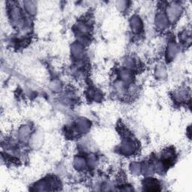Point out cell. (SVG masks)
Instances as JSON below:
<instances>
[{
	"label": "cell",
	"mask_w": 192,
	"mask_h": 192,
	"mask_svg": "<svg viewBox=\"0 0 192 192\" xmlns=\"http://www.w3.org/2000/svg\"><path fill=\"white\" fill-rule=\"evenodd\" d=\"M24 5L26 11L29 14H32V11L35 10V5L33 2H24Z\"/></svg>",
	"instance_id": "1"
}]
</instances>
